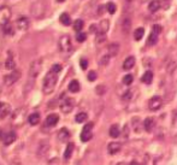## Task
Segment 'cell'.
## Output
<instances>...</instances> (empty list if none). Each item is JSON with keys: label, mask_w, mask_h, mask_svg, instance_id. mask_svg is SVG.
<instances>
[{"label": "cell", "mask_w": 177, "mask_h": 165, "mask_svg": "<svg viewBox=\"0 0 177 165\" xmlns=\"http://www.w3.org/2000/svg\"><path fill=\"white\" fill-rule=\"evenodd\" d=\"M57 81H58L57 74L53 72V71H48L46 74V76H45V79H44V86H42V89H44L45 94L53 93L55 85H57Z\"/></svg>", "instance_id": "6da1fadb"}, {"label": "cell", "mask_w": 177, "mask_h": 165, "mask_svg": "<svg viewBox=\"0 0 177 165\" xmlns=\"http://www.w3.org/2000/svg\"><path fill=\"white\" fill-rule=\"evenodd\" d=\"M27 121V109L25 107H19L12 113V118H11V122H12V126L15 128H19L25 123Z\"/></svg>", "instance_id": "7a4b0ae2"}, {"label": "cell", "mask_w": 177, "mask_h": 165, "mask_svg": "<svg viewBox=\"0 0 177 165\" xmlns=\"http://www.w3.org/2000/svg\"><path fill=\"white\" fill-rule=\"evenodd\" d=\"M60 110H62L63 113H70L71 111L74 110V106H75V101L72 98H69V96H65L60 100Z\"/></svg>", "instance_id": "3957f363"}, {"label": "cell", "mask_w": 177, "mask_h": 165, "mask_svg": "<svg viewBox=\"0 0 177 165\" xmlns=\"http://www.w3.org/2000/svg\"><path fill=\"white\" fill-rule=\"evenodd\" d=\"M59 48L63 53H70L72 51V44L69 35H63L59 39Z\"/></svg>", "instance_id": "277c9868"}, {"label": "cell", "mask_w": 177, "mask_h": 165, "mask_svg": "<svg viewBox=\"0 0 177 165\" xmlns=\"http://www.w3.org/2000/svg\"><path fill=\"white\" fill-rule=\"evenodd\" d=\"M41 69H42V60H41V59L34 60V62L30 64V68H29V77H30L31 81L38 77Z\"/></svg>", "instance_id": "5b68a950"}, {"label": "cell", "mask_w": 177, "mask_h": 165, "mask_svg": "<svg viewBox=\"0 0 177 165\" xmlns=\"http://www.w3.org/2000/svg\"><path fill=\"white\" fill-rule=\"evenodd\" d=\"M11 8L8 6H1L0 8V25H6L10 23L11 19Z\"/></svg>", "instance_id": "8992f818"}, {"label": "cell", "mask_w": 177, "mask_h": 165, "mask_svg": "<svg viewBox=\"0 0 177 165\" xmlns=\"http://www.w3.org/2000/svg\"><path fill=\"white\" fill-rule=\"evenodd\" d=\"M22 74L19 70H13L11 74H8L6 76H4V83L5 86H12L13 83H16L18 80L21 79Z\"/></svg>", "instance_id": "52a82bcc"}, {"label": "cell", "mask_w": 177, "mask_h": 165, "mask_svg": "<svg viewBox=\"0 0 177 165\" xmlns=\"http://www.w3.org/2000/svg\"><path fill=\"white\" fill-rule=\"evenodd\" d=\"M15 24H16V28H17L18 30L25 32V30H28V28H29V25H30V22H29V18H28V17L21 16L16 19Z\"/></svg>", "instance_id": "ba28073f"}, {"label": "cell", "mask_w": 177, "mask_h": 165, "mask_svg": "<svg viewBox=\"0 0 177 165\" xmlns=\"http://www.w3.org/2000/svg\"><path fill=\"white\" fill-rule=\"evenodd\" d=\"M94 124H93L92 122L91 123H87L83 128V130H82V133H81V141L83 142H88L93 137V133H92V129Z\"/></svg>", "instance_id": "9c48e42d"}, {"label": "cell", "mask_w": 177, "mask_h": 165, "mask_svg": "<svg viewBox=\"0 0 177 165\" xmlns=\"http://www.w3.org/2000/svg\"><path fill=\"white\" fill-rule=\"evenodd\" d=\"M163 105V100L160 96H153L148 101V107L151 111H158Z\"/></svg>", "instance_id": "30bf717a"}, {"label": "cell", "mask_w": 177, "mask_h": 165, "mask_svg": "<svg viewBox=\"0 0 177 165\" xmlns=\"http://www.w3.org/2000/svg\"><path fill=\"white\" fill-rule=\"evenodd\" d=\"M11 113V106L8 102L1 101L0 102V119L6 118Z\"/></svg>", "instance_id": "8fae6325"}, {"label": "cell", "mask_w": 177, "mask_h": 165, "mask_svg": "<svg viewBox=\"0 0 177 165\" xmlns=\"http://www.w3.org/2000/svg\"><path fill=\"white\" fill-rule=\"evenodd\" d=\"M48 151H49V142L42 141L38 148V154L40 157H45L47 153H48Z\"/></svg>", "instance_id": "7c38bea8"}, {"label": "cell", "mask_w": 177, "mask_h": 165, "mask_svg": "<svg viewBox=\"0 0 177 165\" xmlns=\"http://www.w3.org/2000/svg\"><path fill=\"white\" fill-rule=\"evenodd\" d=\"M16 137H17V135H16L15 131H8L4 135V137H3V141H4V145L5 146H8V145H11V143H13L16 141Z\"/></svg>", "instance_id": "4fadbf2b"}, {"label": "cell", "mask_w": 177, "mask_h": 165, "mask_svg": "<svg viewBox=\"0 0 177 165\" xmlns=\"http://www.w3.org/2000/svg\"><path fill=\"white\" fill-rule=\"evenodd\" d=\"M59 122V116L52 113V115H48L46 118V126H55Z\"/></svg>", "instance_id": "5bb4252c"}, {"label": "cell", "mask_w": 177, "mask_h": 165, "mask_svg": "<svg viewBox=\"0 0 177 165\" xmlns=\"http://www.w3.org/2000/svg\"><path fill=\"white\" fill-rule=\"evenodd\" d=\"M154 126H155V122H154L153 118L147 117L146 119H145V122H143V128H145V130H146L147 133H151L154 129Z\"/></svg>", "instance_id": "9a60e30c"}, {"label": "cell", "mask_w": 177, "mask_h": 165, "mask_svg": "<svg viewBox=\"0 0 177 165\" xmlns=\"http://www.w3.org/2000/svg\"><path fill=\"white\" fill-rule=\"evenodd\" d=\"M121 151V143L119 142H111V143H108L107 146V152L110 154H116V153H118Z\"/></svg>", "instance_id": "2e32d148"}, {"label": "cell", "mask_w": 177, "mask_h": 165, "mask_svg": "<svg viewBox=\"0 0 177 165\" xmlns=\"http://www.w3.org/2000/svg\"><path fill=\"white\" fill-rule=\"evenodd\" d=\"M69 137H70V133L66 128H63V129H60V130L58 131V140L60 142L68 141Z\"/></svg>", "instance_id": "e0dca14e"}, {"label": "cell", "mask_w": 177, "mask_h": 165, "mask_svg": "<svg viewBox=\"0 0 177 165\" xmlns=\"http://www.w3.org/2000/svg\"><path fill=\"white\" fill-rule=\"evenodd\" d=\"M135 65V58L134 57H128L123 63V69L124 70H130L131 68Z\"/></svg>", "instance_id": "ac0fdd59"}, {"label": "cell", "mask_w": 177, "mask_h": 165, "mask_svg": "<svg viewBox=\"0 0 177 165\" xmlns=\"http://www.w3.org/2000/svg\"><path fill=\"white\" fill-rule=\"evenodd\" d=\"M74 147H75V145H74L72 142H70L69 145L66 146L65 152H64V160H69L70 158H71V154H72V152H74Z\"/></svg>", "instance_id": "d6986e66"}, {"label": "cell", "mask_w": 177, "mask_h": 165, "mask_svg": "<svg viewBox=\"0 0 177 165\" xmlns=\"http://www.w3.org/2000/svg\"><path fill=\"white\" fill-rule=\"evenodd\" d=\"M80 89H81V86H80V82L77 80H72L69 83V90L71 93H77Z\"/></svg>", "instance_id": "ffe728a7"}, {"label": "cell", "mask_w": 177, "mask_h": 165, "mask_svg": "<svg viewBox=\"0 0 177 165\" xmlns=\"http://www.w3.org/2000/svg\"><path fill=\"white\" fill-rule=\"evenodd\" d=\"M108 27H110V23H108L107 19H104L101 21L99 27H98V32L96 33H102V34H106V32L108 30Z\"/></svg>", "instance_id": "44dd1931"}, {"label": "cell", "mask_w": 177, "mask_h": 165, "mask_svg": "<svg viewBox=\"0 0 177 165\" xmlns=\"http://www.w3.org/2000/svg\"><path fill=\"white\" fill-rule=\"evenodd\" d=\"M28 122H29V124H31V126H36V124H39V122H40V115H39L38 112L31 113L30 116L28 117Z\"/></svg>", "instance_id": "7402d4cb"}, {"label": "cell", "mask_w": 177, "mask_h": 165, "mask_svg": "<svg viewBox=\"0 0 177 165\" xmlns=\"http://www.w3.org/2000/svg\"><path fill=\"white\" fill-rule=\"evenodd\" d=\"M142 82L143 83H146V85H151L152 83V81H153V72L152 71H146L145 74H143V76H142Z\"/></svg>", "instance_id": "603a6c76"}, {"label": "cell", "mask_w": 177, "mask_h": 165, "mask_svg": "<svg viewBox=\"0 0 177 165\" xmlns=\"http://www.w3.org/2000/svg\"><path fill=\"white\" fill-rule=\"evenodd\" d=\"M118 51H119V45L118 44H111L108 46V55L110 57H115L118 54Z\"/></svg>", "instance_id": "cb8c5ba5"}, {"label": "cell", "mask_w": 177, "mask_h": 165, "mask_svg": "<svg viewBox=\"0 0 177 165\" xmlns=\"http://www.w3.org/2000/svg\"><path fill=\"white\" fill-rule=\"evenodd\" d=\"M5 68L8 70H15L16 69V63L11 54H10V57H8V59H6V62H5Z\"/></svg>", "instance_id": "d4e9b609"}, {"label": "cell", "mask_w": 177, "mask_h": 165, "mask_svg": "<svg viewBox=\"0 0 177 165\" xmlns=\"http://www.w3.org/2000/svg\"><path fill=\"white\" fill-rule=\"evenodd\" d=\"M148 8H149V11H151L152 13L157 12V11L160 8V1H159V0H153V1H151Z\"/></svg>", "instance_id": "484cf974"}, {"label": "cell", "mask_w": 177, "mask_h": 165, "mask_svg": "<svg viewBox=\"0 0 177 165\" xmlns=\"http://www.w3.org/2000/svg\"><path fill=\"white\" fill-rule=\"evenodd\" d=\"M119 133H121V131H119V126H117V124L111 126L110 130H108V134H110V136H111V137H118Z\"/></svg>", "instance_id": "4316f807"}, {"label": "cell", "mask_w": 177, "mask_h": 165, "mask_svg": "<svg viewBox=\"0 0 177 165\" xmlns=\"http://www.w3.org/2000/svg\"><path fill=\"white\" fill-rule=\"evenodd\" d=\"M59 21H60V23L63 25H70L71 24V18L68 13H62L60 17H59Z\"/></svg>", "instance_id": "83f0119b"}, {"label": "cell", "mask_w": 177, "mask_h": 165, "mask_svg": "<svg viewBox=\"0 0 177 165\" xmlns=\"http://www.w3.org/2000/svg\"><path fill=\"white\" fill-rule=\"evenodd\" d=\"M157 41H158V36L154 33H151L149 36H148V39H147V45L148 46H153V45L157 44Z\"/></svg>", "instance_id": "f1b7e54d"}, {"label": "cell", "mask_w": 177, "mask_h": 165, "mask_svg": "<svg viewBox=\"0 0 177 165\" xmlns=\"http://www.w3.org/2000/svg\"><path fill=\"white\" fill-rule=\"evenodd\" d=\"M143 35H145V30H143V28H138L135 33H134V39L136 40V41H139L143 38Z\"/></svg>", "instance_id": "f546056e"}, {"label": "cell", "mask_w": 177, "mask_h": 165, "mask_svg": "<svg viewBox=\"0 0 177 165\" xmlns=\"http://www.w3.org/2000/svg\"><path fill=\"white\" fill-rule=\"evenodd\" d=\"M87 118H88V116H87L86 112H80V113H77L76 115L75 119H76L77 123H83V122L87 121Z\"/></svg>", "instance_id": "4dcf8cb0"}, {"label": "cell", "mask_w": 177, "mask_h": 165, "mask_svg": "<svg viewBox=\"0 0 177 165\" xmlns=\"http://www.w3.org/2000/svg\"><path fill=\"white\" fill-rule=\"evenodd\" d=\"M83 25H85V23H83L82 19H76V21L74 22V29H75L76 32L80 33L82 29H83Z\"/></svg>", "instance_id": "1f68e13d"}, {"label": "cell", "mask_w": 177, "mask_h": 165, "mask_svg": "<svg viewBox=\"0 0 177 165\" xmlns=\"http://www.w3.org/2000/svg\"><path fill=\"white\" fill-rule=\"evenodd\" d=\"M3 30H4V34H5V35H12V34H13V27L8 23L3 27Z\"/></svg>", "instance_id": "d6a6232c"}, {"label": "cell", "mask_w": 177, "mask_h": 165, "mask_svg": "<svg viewBox=\"0 0 177 165\" xmlns=\"http://www.w3.org/2000/svg\"><path fill=\"white\" fill-rule=\"evenodd\" d=\"M133 80H134V77L131 76L130 74H128V75H125V76L123 77V83L125 85V86H129V85L133 83Z\"/></svg>", "instance_id": "836d02e7"}, {"label": "cell", "mask_w": 177, "mask_h": 165, "mask_svg": "<svg viewBox=\"0 0 177 165\" xmlns=\"http://www.w3.org/2000/svg\"><path fill=\"white\" fill-rule=\"evenodd\" d=\"M130 19L129 18H125L124 19V22H123V32L124 33H127V32H129V29H130Z\"/></svg>", "instance_id": "e575fe53"}, {"label": "cell", "mask_w": 177, "mask_h": 165, "mask_svg": "<svg viewBox=\"0 0 177 165\" xmlns=\"http://www.w3.org/2000/svg\"><path fill=\"white\" fill-rule=\"evenodd\" d=\"M86 39H87V35H86L85 33H82V32L77 33L76 40L78 42H83V41H86Z\"/></svg>", "instance_id": "d590c367"}, {"label": "cell", "mask_w": 177, "mask_h": 165, "mask_svg": "<svg viewBox=\"0 0 177 165\" xmlns=\"http://www.w3.org/2000/svg\"><path fill=\"white\" fill-rule=\"evenodd\" d=\"M106 8H107V11L111 13V15H113L116 12V5L113 3H108L107 5H106Z\"/></svg>", "instance_id": "8d00e7d4"}, {"label": "cell", "mask_w": 177, "mask_h": 165, "mask_svg": "<svg viewBox=\"0 0 177 165\" xmlns=\"http://www.w3.org/2000/svg\"><path fill=\"white\" fill-rule=\"evenodd\" d=\"M105 39H106V35H105V34H102V33H96V42H98V44L104 42Z\"/></svg>", "instance_id": "74e56055"}, {"label": "cell", "mask_w": 177, "mask_h": 165, "mask_svg": "<svg viewBox=\"0 0 177 165\" xmlns=\"http://www.w3.org/2000/svg\"><path fill=\"white\" fill-rule=\"evenodd\" d=\"M80 65H81V68H82V70H86L87 68H88V60L87 59H81L80 60Z\"/></svg>", "instance_id": "f35d334b"}, {"label": "cell", "mask_w": 177, "mask_h": 165, "mask_svg": "<svg viewBox=\"0 0 177 165\" xmlns=\"http://www.w3.org/2000/svg\"><path fill=\"white\" fill-rule=\"evenodd\" d=\"M88 80L93 82V81H95L96 80V72L95 71H89V74H88Z\"/></svg>", "instance_id": "ab89813d"}, {"label": "cell", "mask_w": 177, "mask_h": 165, "mask_svg": "<svg viewBox=\"0 0 177 165\" xmlns=\"http://www.w3.org/2000/svg\"><path fill=\"white\" fill-rule=\"evenodd\" d=\"M105 92H106V88H105V86H102V85H101V86L96 87V93H98L99 95L104 94Z\"/></svg>", "instance_id": "60d3db41"}, {"label": "cell", "mask_w": 177, "mask_h": 165, "mask_svg": "<svg viewBox=\"0 0 177 165\" xmlns=\"http://www.w3.org/2000/svg\"><path fill=\"white\" fill-rule=\"evenodd\" d=\"M60 70H62V66H60L59 64H54L53 66H52V69H51V71H53V72H55V74L60 72Z\"/></svg>", "instance_id": "b9f144b4"}, {"label": "cell", "mask_w": 177, "mask_h": 165, "mask_svg": "<svg viewBox=\"0 0 177 165\" xmlns=\"http://www.w3.org/2000/svg\"><path fill=\"white\" fill-rule=\"evenodd\" d=\"M108 62H110V55H108V54L105 55V57H102V58L100 59V64H101V65H106Z\"/></svg>", "instance_id": "7bdbcfd3"}, {"label": "cell", "mask_w": 177, "mask_h": 165, "mask_svg": "<svg viewBox=\"0 0 177 165\" xmlns=\"http://www.w3.org/2000/svg\"><path fill=\"white\" fill-rule=\"evenodd\" d=\"M160 32H162V27H160V25H158V24L153 25V32H152V33H154L155 35H158V34H159Z\"/></svg>", "instance_id": "ee69618b"}, {"label": "cell", "mask_w": 177, "mask_h": 165, "mask_svg": "<svg viewBox=\"0 0 177 165\" xmlns=\"http://www.w3.org/2000/svg\"><path fill=\"white\" fill-rule=\"evenodd\" d=\"M10 165H22V163H21L19 159H15V160H12V162L10 163Z\"/></svg>", "instance_id": "f6af8a7d"}, {"label": "cell", "mask_w": 177, "mask_h": 165, "mask_svg": "<svg viewBox=\"0 0 177 165\" xmlns=\"http://www.w3.org/2000/svg\"><path fill=\"white\" fill-rule=\"evenodd\" d=\"M129 135V129H128V126H125V129H124V137H127Z\"/></svg>", "instance_id": "bcb514c9"}, {"label": "cell", "mask_w": 177, "mask_h": 165, "mask_svg": "<svg viewBox=\"0 0 177 165\" xmlns=\"http://www.w3.org/2000/svg\"><path fill=\"white\" fill-rule=\"evenodd\" d=\"M130 95H131V92H127V94H125V95L123 96V99H124V100L129 99V98H130Z\"/></svg>", "instance_id": "7dc6e473"}, {"label": "cell", "mask_w": 177, "mask_h": 165, "mask_svg": "<svg viewBox=\"0 0 177 165\" xmlns=\"http://www.w3.org/2000/svg\"><path fill=\"white\" fill-rule=\"evenodd\" d=\"M129 165H140V164L138 163V162H135V160H134V162H131V163H130Z\"/></svg>", "instance_id": "c3c4849f"}, {"label": "cell", "mask_w": 177, "mask_h": 165, "mask_svg": "<svg viewBox=\"0 0 177 165\" xmlns=\"http://www.w3.org/2000/svg\"><path fill=\"white\" fill-rule=\"evenodd\" d=\"M3 137H4V135H3V130H1V129H0V140H1V139H3Z\"/></svg>", "instance_id": "681fc988"}, {"label": "cell", "mask_w": 177, "mask_h": 165, "mask_svg": "<svg viewBox=\"0 0 177 165\" xmlns=\"http://www.w3.org/2000/svg\"><path fill=\"white\" fill-rule=\"evenodd\" d=\"M117 165H127V164H125V163H118Z\"/></svg>", "instance_id": "f907efd6"}, {"label": "cell", "mask_w": 177, "mask_h": 165, "mask_svg": "<svg viewBox=\"0 0 177 165\" xmlns=\"http://www.w3.org/2000/svg\"><path fill=\"white\" fill-rule=\"evenodd\" d=\"M57 1H59V3H63V1H64V0H57Z\"/></svg>", "instance_id": "816d5d0a"}]
</instances>
